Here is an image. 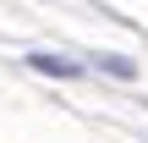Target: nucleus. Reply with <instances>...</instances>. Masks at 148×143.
<instances>
[{"mask_svg":"<svg viewBox=\"0 0 148 143\" xmlns=\"http://www.w3.org/2000/svg\"><path fill=\"white\" fill-rule=\"evenodd\" d=\"M27 66L33 72H44V77H77L82 66L77 61H66V55H27Z\"/></svg>","mask_w":148,"mask_h":143,"instance_id":"nucleus-1","label":"nucleus"}]
</instances>
